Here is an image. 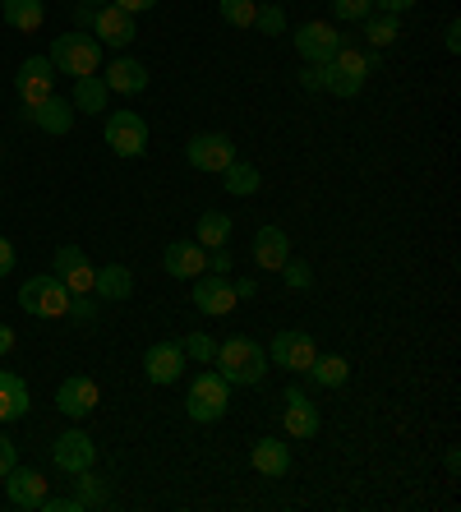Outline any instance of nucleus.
<instances>
[{"label": "nucleus", "mask_w": 461, "mask_h": 512, "mask_svg": "<svg viewBox=\"0 0 461 512\" xmlns=\"http://www.w3.org/2000/svg\"><path fill=\"white\" fill-rule=\"evenodd\" d=\"M51 65H56V74H97V65H102V42L97 37H83V33H65L51 42Z\"/></svg>", "instance_id": "nucleus-4"}, {"label": "nucleus", "mask_w": 461, "mask_h": 512, "mask_svg": "<svg viewBox=\"0 0 461 512\" xmlns=\"http://www.w3.org/2000/svg\"><path fill=\"white\" fill-rule=\"evenodd\" d=\"M185 157H190L194 171H208V176H222L231 162H236V143L226 139V134H194L190 143H185Z\"/></svg>", "instance_id": "nucleus-7"}, {"label": "nucleus", "mask_w": 461, "mask_h": 512, "mask_svg": "<svg viewBox=\"0 0 461 512\" xmlns=\"http://www.w3.org/2000/svg\"><path fill=\"white\" fill-rule=\"evenodd\" d=\"M51 457H56V466L60 471H88V466L97 462V443L83 434V429H65L56 443H51Z\"/></svg>", "instance_id": "nucleus-13"}, {"label": "nucleus", "mask_w": 461, "mask_h": 512, "mask_svg": "<svg viewBox=\"0 0 461 512\" xmlns=\"http://www.w3.org/2000/svg\"><path fill=\"white\" fill-rule=\"evenodd\" d=\"M213 360L226 383H245V388L249 383H263V374H268V351L254 337H226Z\"/></svg>", "instance_id": "nucleus-1"}, {"label": "nucleus", "mask_w": 461, "mask_h": 512, "mask_svg": "<svg viewBox=\"0 0 461 512\" xmlns=\"http://www.w3.org/2000/svg\"><path fill=\"white\" fill-rule=\"evenodd\" d=\"M42 494H47V480L37 476V471L14 466V471H10V503H14V508H28V512H33L37 503H42Z\"/></svg>", "instance_id": "nucleus-24"}, {"label": "nucleus", "mask_w": 461, "mask_h": 512, "mask_svg": "<svg viewBox=\"0 0 461 512\" xmlns=\"http://www.w3.org/2000/svg\"><path fill=\"white\" fill-rule=\"evenodd\" d=\"M180 351H185V360H199V365H213V356H217V346L208 333H190L180 342Z\"/></svg>", "instance_id": "nucleus-34"}, {"label": "nucleus", "mask_w": 461, "mask_h": 512, "mask_svg": "<svg viewBox=\"0 0 461 512\" xmlns=\"http://www.w3.org/2000/svg\"><path fill=\"white\" fill-rule=\"evenodd\" d=\"M291 42H296V51H300V60H305V65H328V60L346 47L342 33H337L332 24H300Z\"/></svg>", "instance_id": "nucleus-8"}, {"label": "nucleus", "mask_w": 461, "mask_h": 512, "mask_svg": "<svg viewBox=\"0 0 461 512\" xmlns=\"http://www.w3.org/2000/svg\"><path fill=\"white\" fill-rule=\"evenodd\" d=\"M97 402H102V388H97L88 374H74V379H65L56 388V406H60V416H70V420H83V416H93Z\"/></svg>", "instance_id": "nucleus-10"}, {"label": "nucleus", "mask_w": 461, "mask_h": 512, "mask_svg": "<svg viewBox=\"0 0 461 512\" xmlns=\"http://www.w3.org/2000/svg\"><path fill=\"white\" fill-rule=\"evenodd\" d=\"M365 37L374 42V47H392V42L402 37V28H397V14H369V19H365Z\"/></svg>", "instance_id": "nucleus-31"}, {"label": "nucleus", "mask_w": 461, "mask_h": 512, "mask_svg": "<svg viewBox=\"0 0 461 512\" xmlns=\"http://www.w3.org/2000/svg\"><path fill=\"white\" fill-rule=\"evenodd\" d=\"M102 84H107L111 93H143V88H148V70L130 56H116L107 65V74H102Z\"/></svg>", "instance_id": "nucleus-20"}, {"label": "nucleus", "mask_w": 461, "mask_h": 512, "mask_svg": "<svg viewBox=\"0 0 461 512\" xmlns=\"http://www.w3.org/2000/svg\"><path fill=\"white\" fill-rule=\"evenodd\" d=\"M143 374L153 383H176L185 374V351L180 342H157L148 346V356H143Z\"/></svg>", "instance_id": "nucleus-15"}, {"label": "nucleus", "mask_w": 461, "mask_h": 512, "mask_svg": "<svg viewBox=\"0 0 461 512\" xmlns=\"http://www.w3.org/2000/svg\"><path fill=\"white\" fill-rule=\"evenodd\" d=\"M116 5H120V10H130V14H148L157 0H116Z\"/></svg>", "instance_id": "nucleus-46"}, {"label": "nucleus", "mask_w": 461, "mask_h": 512, "mask_svg": "<svg viewBox=\"0 0 461 512\" xmlns=\"http://www.w3.org/2000/svg\"><path fill=\"white\" fill-rule=\"evenodd\" d=\"M254 259H259V268H282L286 259H291V240H286L282 227H263L259 236H254Z\"/></svg>", "instance_id": "nucleus-23"}, {"label": "nucleus", "mask_w": 461, "mask_h": 512, "mask_svg": "<svg viewBox=\"0 0 461 512\" xmlns=\"http://www.w3.org/2000/svg\"><path fill=\"white\" fill-rule=\"evenodd\" d=\"M33 397H28V383L19 379L14 370H0V425H10V420H24Z\"/></svg>", "instance_id": "nucleus-19"}, {"label": "nucleus", "mask_w": 461, "mask_h": 512, "mask_svg": "<svg viewBox=\"0 0 461 512\" xmlns=\"http://www.w3.org/2000/svg\"><path fill=\"white\" fill-rule=\"evenodd\" d=\"M93 314H97V300L93 296H70V314H65V319H83V323H88Z\"/></svg>", "instance_id": "nucleus-39"}, {"label": "nucleus", "mask_w": 461, "mask_h": 512, "mask_svg": "<svg viewBox=\"0 0 461 512\" xmlns=\"http://www.w3.org/2000/svg\"><path fill=\"white\" fill-rule=\"evenodd\" d=\"M319 74H323V93H332V97H355L360 88H365L369 60L360 56V51L342 47L337 56L328 60V65H319Z\"/></svg>", "instance_id": "nucleus-5"}, {"label": "nucleus", "mask_w": 461, "mask_h": 512, "mask_svg": "<svg viewBox=\"0 0 461 512\" xmlns=\"http://www.w3.org/2000/svg\"><path fill=\"white\" fill-rule=\"evenodd\" d=\"M222 180H226L222 190L226 194H240V199H249V194L259 190V171L249 167V162H231V167L222 171Z\"/></svg>", "instance_id": "nucleus-30"}, {"label": "nucleus", "mask_w": 461, "mask_h": 512, "mask_svg": "<svg viewBox=\"0 0 461 512\" xmlns=\"http://www.w3.org/2000/svg\"><path fill=\"white\" fill-rule=\"evenodd\" d=\"M332 14L351 19V24H365L369 14H374V0H332Z\"/></svg>", "instance_id": "nucleus-36"}, {"label": "nucleus", "mask_w": 461, "mask_h": 512, "mask_svg": "<svg viewBox=\"0 0 461 512\" xmlns=\"http://www.w3.org/2000/svg\"><path fill=\"white\" fill-rule=\"evenodd\" d=\"M231 286H236V296H240V300H254V296H259V286L249 282V277H240V282H231Z\"/></svg>", "instance_id": "nucleus-47"}, {"label": "nucleus", "mask_w": 461, "mask_h": 512, "mask_svg": "<svg viewBox=\"0 0 461 512\" xmlns=\"http://www.w3.org/2000/svg\"><path fill=\"white\" fill-rule=\"evenodd\" d=\"M443 47H448V51H461V24H457V19H452L448 33H443Z\"/></svg>", "instance_id": "nucleus-45"}, {"label": "nucleus", "mask_w": 461, "mask_h": 512, "mask_svg": "<svg viewBox=\"0 0 461 512\" xmlns=\"http://www.w3.org/2000/svg\"><path fill=\"white\" fill-rule=\"evenodd\" d=\"M93 296H102V300H130L134 296V273L125 268V263H107V268L97 273Z\"/></svg>", "instance_id": "nucleus-25"}, {"label": "nucleus", "mask_w": 461, "mask_h": 512, "mask_svg": "<svg viewBox=\"0 0 461 512\" xmlns=\"http://www.w3.org/2000/svg\"><path fill=\"white\" fill-rule=\"evenodd\" d=\"M14 466H19V448H14V439H5V434H0V480L10 476Z\"/></svg>", "instance_id": "nucleus-38"}, {"label": "nucleus", "mask_w": 461, "mask_h": 512, "mask_svg": "<svg viewBox=\"0 0 461 512\" xmlns=\"http://www.w3.org/2000/svg\"><path fill=\"white\" fill-rule=\"evenodd\" d=\"M305 374H309V383H319V388H342V383L351 379V365H346V356H314Z\"/></svg>", "instance_id": "nucleus-27"}, {"label": "nucleus", "mask_w": 461, "mask_h": 512, "mask_svg": "<svg viewBox=\"0 0 461 512\" xmlns=\"http://www.w3.org/2000/svg\"><path fill=\"white\" fill-rule=\"evenodd\" d=\"M286 434L291 439H314L319 434V406L309 402L300 388H286Z\"/></svg>", "instance_id": "nucleus-16"}, {"label": "nucleus", "mask_w": 461, "mask_h": 512, "mask_svg": "<svg viewBox=\"0 0 461 512\" xmlns=\"http://www.w3.org/2000/svg\"><path fill=\"white\" fill-rule=\"evenodd\" d=\"M74 485H79V494H74V499H79L83 508H102V503H107V480L93 476V466H88V471H79V480H74Z\"/></svg>", "instance_id": "nucleus-32"}, {"label": "nucleus", "mask_w": 461, "mask_h": 512, "mask_svg": "<svg viewBox=\"0 0 461 512\" xmlns=\"http://www.w3.org/2000/svg\"><path fill=\"white\" fill-rule=\"evenodd\" d=\"M277 273H286V286H296V291H309V286H314V273H309V263H300V259H286Z\"/></svg>", "instance_id": "nucleus-37"}, {"label": "nucleus", "mask_w": 461, "mask_h": 512, "mask_svg": "<svg viewBox=\"0 0 461 512\" xmlns=\"http://www.w3.org/2000/svg\"><path fill=\"white\" fill-rule=\"evenodd\" d=\"M0 10H5V24L19 28V33H37L47 19L42 0H0Z\"/></svg>", "instance_id": "nucleus-26"}, {"label": "nucleus", "mask_w": 461, "mask_h": 512, "mask_svg": "<svg viewBox=\"0 0 461 512\" xmlns=\"http://www.w3.org/2000/svg\"><path fill=\"white\" fill-rule=\"evenodd\" d=\"M226 406H231V383H226L217 370H203L199 379L190 383V397H185V411H190V420H199V425H213V420L226 416Z\"/></svg>", "instance_id": "nucleus-3"}, {"label": "nucleus", "mask_w": 461, "mask_h": 512, "mask_svg": "<svg viewBox=\"0 0 461 512\" xmlns=\"http://www.w3.org/2000/svg\"><path fill=\"white\" fill-rule=\"evenodd\" d=\"M217 10H222V19L231 28H254V14H259V5H254V0H217Z\"/></svg>", "instance_id": "nucleus-33"}, {"label": "nucleus", "mask_w": 461, "mask_h": 512, "mask_svg": "<svg viewBox=\"0 0 461 512\" xmlns=\"http://www.w3.org/2000/svg\"><path fill=\"white\" fill-rule=\"evenodd\" d=\"M194 240H199L203 250H217V245H226V240H231V217H226V213H203Z\"/></svg>", "instance_id": "nucleus-29"}, {"label": "nucleus", "mask_w": 461, "mask_h": 512, "mask_svg": "<svg viewBox=\"0 0 461 512\" xmlns=\"http://www.w3.org/2000/svg\"><path fill=\"white\" fill-rule=\"evenodd\" d=\"M162 263L171 277H199V273H208V250H203L199 240H171Z\"/></svg>", "instance_id": "nucleus-17"}, {"label": "nucleus", "mask_w": 461, "mask_h": 512, "mask_svg": "<svg viewBox=\"0 0 461 512\" xmlns=\"http://www.w3.org/2000/svg\"><path fill=\"white\" fill-rule=\"evenodd\" d=\"M254 28H259V33H268V37L286 33V14H282V5H259V14H254Z\"/></svg>", "instance_id": "nucleus-35"}, {"label": "nucleus", "mask_w": 461, "mask_h": 512, "mask_svg": "<svg viewBox=\"0 0 461 512\" xmlns=\"http://www.w3.org/2000/svg\"><path fill=\"white\" fill-rule=\"evenodd\" d=\"M107 148L116 157H143L148 153V125L139 111H111L107 116Z\"/></svg>", "instance_id": "nucleus-6"}, {"label": "nucleus", "mask_w": 461, "mask_h": 512, "mask_svg": "<svg viewBox=\"0 0 461 512\" xmlns=\"http://www.w3.org/2000/svg\"><path fill=\"white\" fill-rule=\"evenodd\" d=\"M240 305V296H236V286L226 282L222 273H199V286H194V310L199 314H213V319H222V314H231Z\"/></svg>", "instance_id": "nucleus-12"}, {"label": "nucleus", "mask_w": 461, "mask_h": 512, "mask_svg": "<svg viewBox=\"0 0 461 512\" xmlns=\"http://www.w3.org/2000/svg\"><path fill=\"white\" fill-rule=\"evenodd\" d=\"M51 263H56V277H60V282L70 286V296H93L97 268L88 263V254H83L79 245H60Z\"/></svg>", "instance_id": "nucleus-9"}, {"label": "nucleus", "mask_w": 461, "mask_h": 512, "mask_svg": "<svg viewBox=\"0 0 461 512\" xmlns=\"http://www.w3.org/2000/svg\"><path fill=\"white\" fill-rule=\"evenodd\" d=\"M24 116L33 120L37 130H47V134H70V125H74V116H79V111H74L65 97L51 93L47 102H37V107H24Z\"/></svg>", "instance_id": "nucleus-18"}, {"label": "nucleus", "mask_w": 461, "mask_h": 512, "mask_svg": "<svg viewBox=\"0 0 461 512\" xmlns=\"http://www.w3.org/2000/svg\"><path fill=\"white\" fill-rule=\"evenodd\" d=\"M93 33L107 42V47H130L134 37H139V28H134V14L120 10V5H97L93 10Z\"/></svg>", "instance_id": "nucleus-14"}, {"label": "nucleus", "mask_w": 461, "mask_h": 512, "mask_svg": "<svg viewBox=\"0 0 461 512\" xmlns=\"http://www.w3.org/2000/svg\"><path fill=\"white\" fill-rule=\"evenodd\" d=\"M10 351H14V328L0 323V356H10Z\"/></svg>", "instance_id": "nucleus-48"}, {"label": "nucleus", "mask_w": 461, "mask_h": 512, "mask_svg": "<svg viewBox=\"0 0 461 512\" xmlns=\"http://www.w3.org/2000/svg\"><path fill=\"white\" fill-rule=\"evenodd\" d=\"M314 356H319V346H314V337H309V333H300V328L277 333V337H272V351H268V360H277L282 370H296V374H305Z\"/></svg>", "instance_id": "nucleus-11"}, {"label": "nucleus", "mask_w": 461, "mask_h": 512, "mask_svg": "<svg viewBox=\"0 0 461 512\" xmlns=\"http://www.w3.org/2000/svg\"><path fill=\"white\" fill-rule=\"evenodd\" d=\"M19 70H28V74H56V65H51V56H28Z\"/></svg>", "instance_id": "nucleus-41"}, {"label": "nucleus", "mask_w": 461, "mask_h": 512, "mask_svg": "<svg viewBox=\"0 0 461 512\" xmlns=\"http://www.w3.org/2000/svg\"><path fill=\"white\" fill-rule=\"evenodd\" d=\"M300 84H305V88H323L319 65H305V70H300Z\"/></svg>", "instance_id": "nucleus-44"}, {"label": "nucleus", "mask_w": 461, "mask_h": 512, "mask_svg": "<svg viewBox=\"0 0 461 512\" xmlns=\"http://www.w3.org/2000/svg\"><path fill=\"white\" fill-rule=\"evenodd\" d=\"M107 97H111V88L102 84L97 74H79V79H74L70 107L79 111V116H102V111H107Z\"/></svg>", "instance_id": "nucleus-21"}, {"label": "nucleus", "mask_w": 461, "mask_h": 512, "mask_svg": "<svg viewBox=\"0 0 461 512\" xmlns=\"http://www.w3.org/2000/svg\"><path fill=\"white\" fill-rule=\"evenodd\" d=\"M10 268H14V245L0 236V277H10Z\"/></svg>", "instance_id": "nucleus-42"}, {"label": "nucleus", "mask_w": 461, "mask_h": 512, "mask_svg": "<svg viewBox=\"0 0 461 512\" xmlns=\"http://www.w3.org/2000/svg\"><path fill=\"white\" fill-rule=\"evenodd\" d=\"M14 88H19V97H24V107H37V102H47V97L56 93V74H28V70H19V74H14Z\"/></svg>", "instance_id": "nucleus-28"}, {"label": "nucleus", "mask_w": 461, "mask_h": 512, "mask_svg": "<svg viewBox=\"0 0 461 512\" xmlns=\"http://www.w3.org/2000/svg\"><path fill=\"white\" fill-rule=\"evenodd\" d=\"M249 462H254V471L259 476H286L291 471V448H286L282 439H259L254 443V453H249Z\"/></svg>", "instance_id": "nucleus-22"}, {"label": "nucleus", "mask_w": 461, "mask_h": 512, "mask_svg": "<svg viewBox=\"0 0 461 512\" xmlns=\"http://www.w3.org/2000/svg\"><path fill=\"white\" fill-rule=\"evenodd\" d=\"M83 5H93V10H97V5H107V0H83Z\"/></svg>", "instance_id": "nucleus-49"}, {"label": "nucleus", "mask_w": 461, "mask_h": 512, "mask_svg": "<svg viewBox=\"0 0 461 512\" xmlns=\"http://www.w3.org/2000/svg\"><path fill=\"white\" fill-rule=\"evenodd\" d=\"M374 5H379L383 14H406L415 5V0H374Z\"/></svg>", "instance_id": "nucleus-43"}, {"label": "nucleus", "mask_w": 461, "mask_h": 512, "mask_svg": "<svg viewBox=\"0 0 461 512\" xmlns=\"http://www.w3.org/2000/svg\"><path fill=\"white\" fill-rule=\"evenodd\" d=\"M19 310L33 314V319H65V314H70V286L60 282L56 273L28 277V282L19 286Z\"/></svg>", "instance_id": "nucleus-2"}, {"label": "nucleus", "mask_w": 461, "mask_h": 512, "mask_svg": "<svg viewBox=\"0 0 461 512\" xmlns=\"http://www.w3.org/2000/svg\"><path fill=\"white\" fill-rule=\"evenodd\" d=\"M208 268H213V273H231V250H226V245H217V250H208Z\"/></svg>", "instance_id": "nucleus-40"}]
</instances>
